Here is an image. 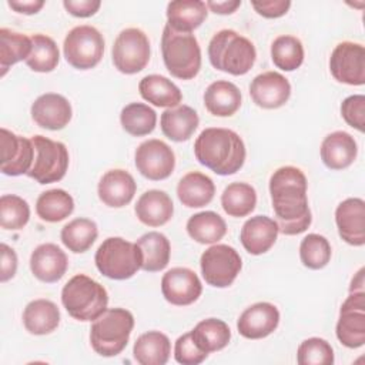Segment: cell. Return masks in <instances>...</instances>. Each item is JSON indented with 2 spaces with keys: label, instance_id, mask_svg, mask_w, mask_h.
Wrapping results in <instances>:
<instances>
[{
  "label": "cell",
  "instance_id": "1",
  "mask_svg": "<svg viewBox=\"0 0 365 365\" xmlns=\"http://www.w3.org/2000/svg\"><path fill=\"white\" fill-rule=\"evenodd\" d=\"M307 187L305 174L294 165L279 167L272 173L269 178V194L278 232L298 235L311 225L312 217L308 205Z\"/></svg>",
  "mask_w": 365,
  "mask_h": 365
},
{
  "label": "cell",
  "instance_id": "2",
  "mask_svg": "<svg viewBox=\"0 0 365 365\" xmlns=\"http://www.w3.org/2000/svg\"><path fill=\"white\" fill-rule=\"evenodd\" d=\"M194 154L200 164L218 175H231L245 161L242 138L230 128L210 127L200 133L194 143Z\"/></svg>",
  "mask_w": 365,
  "mask_h": 365
},
{
  "label": "cell",
  "instance_id": "3",
  "mask_svg": "<svg viewBox=\"0 0 365 365\" xmlns=\"http://www.w3.org/2000/svg\"><path fill=\"white\" fill-rule=\"evenodd\" d=\"M208 58L214 68L232 76H242L254 66L257 50L247 37L234 30L224 29L210 40Z\"/></svg>",
  "mask_w": 365,
  "mask_h": 365
},
{
  "label": "cell",
  "instance_id": "4",
  "mask_svg": "<svg viewBox=\"0 0 365 365\" xmlns=\"http://www.w3.org/2000/svg\"><path fill=\"white\" fill-rule=\"evenodd\" d=\"M61 302L70 317L87 322L97 319L107 309L108 294L100 282L77 274L63 287Z\"/></svg>",
  "mask_w": 365,
  "mask_h": 365
},
{
  "label": "cell",
  "instance_id": "5",
  "mask_svg": "<svg viewBox=\"0 0 365 365\" xmlns=\"http://www.w3.org/2000/svg\"><path fill=\"white\" fill-rule=\"evenodd\" d=\"M161 54L165 68L177 78L191 80L201 68V48L195 36L175 31L168 24L161 36Z\"/></svg>",
  "mask_w": 365,
  "mask_h": 365
},
{
  "label": "cell",
  "instance_id": "6",
  "mask_svg": "<svg viewBox=\"0 0 365 365\" xmlns=\"http://www.w3.org/2000/svg\"><path fill=\"white\" fill-rule=\"evenodd\" d=\"M134 328V317L124 308H108L93 321L90 342L101 356H115L127 346Z\"/></svg>",
  "mask_w": 365,
  "mask_h": 365
},
{
  "label": "cell",
  "instance_id": "7",
  "mask_svg": "<svg viewBox=\"0 0 365 365\" xmlns=\"http://www.w3.org/2000/svg\"><path fill=\"white\" fill-rule=\"evenodd\" d=\"M97 269L110 279H128L143 264V255L137 244L121 237H110L96 251Z\"/></svg>",
  "mask_w": 365,
  "mask_h": 365
},
{
  "label": "cell",
  "instance_id": "8",
  "mask_svg": "<svg viewBox=\"0 0 365 365\" xmlns=\"http://www.w3.org/2000/svg\"><path fill=\"white\" fill-rule=\"evenodd\" d=\"M31 141L34 145V160L27 175L38 184L60 181L68 168L67 147L44 135H34Z\"/></svg>",
  "mask_w": 365,
  "mask_h": 365
},
{
  "label": "cell",
  "instance_id": "9",
  "mask_svg": "<svg viewBox=\"0 0 365 365\" xmlns=\"http://www.w3.org/2000/svg\"><path fill=\"white\" fill-rule=\"evenodd\" d=\"M63 53L67 63L74 68H93L103 58L104 38L93 26H77L67 33L63 44Z\"/></svg>",
  "mask_w": 365,
  "mask_h": 365
},
{
  "label": "cell",
  "instance_id": "10",
  "mask_svg": "<svg viewBox=\"0 0 365 365\" xmlns=\"http://www.w3.org/2000/svg\"><path fill=\"white\" fill-rule=\"evenodd\" d=\"M200 267L202 278L208 285L227 288L235 281L242 262L235 248L227 244H215L202 252Z\"/></svg>",
  "mask_w": 365,
  "mask_h": 365
},
{
  "label": "cell",
  "instance_id": "11",
  "mask_svg": "<svg viewBox=\"0 0 365 365\" xmlns=\"http://www.w3.org/2000/svg\"><path fill=\"white\" fill-rule=\"evenodd\" d=\"M113 63L120 73L135 74L150 61V41L145 33L135 27L120 31L111 48Z\"/></svg>",
  "mask_w": 365,
  "mask_h": 365
},
{
  "label": "cell",
  "instance_id": "12",
  "mask_svg": "<svg viewBox=\"0 0 365 365\" xmlns=\"http://www.w3.org/2000/svg\"><path fill=\"white\" fill-rule=\"evenodd\" d=\"M336 338L346 348H359L365 344V291L349 292L339 309Z\"/></svg>",
  "mask_w": 365,
  "mask_h": 365
},
{
  "label": "cell",
  "instance_id": "13",
  "mask_svg": "<svg viewBox=\"0 0 365 365\" xmlns=\"http://www.w3.org/2000/svg\"><path fill=\"white\" fill-rule=\"evenodd\" d=\"M332 77L344 84L362 86L365 83V48L359 43L342 41L335 46L329 57Z\"/></svg>",
  "mask_w": 365,
  "mask_h": 365
},
{
  "label": "cell",
  "instance_id": "14",
  "mask_svg": "<svg viewBox=\"0 0 365 365\" xmlns=\"http://www.w3.org/2000/svg\"><path fill=\"white\" fill-rule=\"evenodd\" d=\"M135 167L143 177L151 181L165 180L175 167L174 151L161 140H147L135 150Z\"/></svg>",
  "mask_w": 365,
  "mask_h": 365
},
{
  "label": "cell",
  "instance_id": "15",
  "mask_svg": "<svg viewBox=\"0 0 365 365\" xmlns=\"http://www.w3.org/2000/svg\"><path fill=\"white\" fill-rule=\"evenodd\" d=\"M161 292L165 301L170 304L185 307L200 298L202 285L198 275L192 269L185 267H175L163 275Z\"/></svg>",
  "mask_w": 365,
  "mask_h": 365
},
{
  "label": "cell",
  "instance_id": "16",
  "mask_svg": "<svg viewBox=\"0 0 365 365\" xmlns=\"http://www.w3.org/2000/svg\"><path fill=\"white\" fill-rule=\"evenodd\" d=\"M1 141V173L6 175L27 174L34 160V145L31 138L17 135L7 128L0 130Z\"/></svg>",
  "mask_w": 365,
  "mask_h": 365
},
{
  "label": "cell",
  "instance_id": "17",
  "mask_svg": "<svg viewBox=\"0 0 365 365\" xmlns=\"http://www.w3.org/2000/svg\"><path fill=\"white\" fill-rule=\"evenodd\" d=\"M250 96L261 108H279L291 96V84L281 73L265 71L254 77L251 81Z\"/></svg>",
  "mask_w": 365,
  "mask_h": 365
},
{
  "label": "cell",
  "instance_id": "18",
  "mask_svg": "<svg viewBox=\"0 0 365 365\" xmlns=\"http://www.w3.org/2000/svg\"><path fill=\"white\" fill-rule=\"evenodd\" d=\"M279 324V311L271 302H257L248 307L237 321L240 335L248 339H261L272 334Z\"/></svg>",
  "mask_w": 365,
  "mask_h": 365
},
{
  "label": "cell",
  "instance_id": "19",
  "mask_svg": "<svg viewBox=\"0 0 365 365\" xmlns=\"http://www.w3.org/2000/svg\"><path fill=\"white\" fill-rule=\"evenodd\" d=\"M73 115L68 100L57 93H46L34 100L31 104V118L37 125L46 130L64 128Z\"/></svg>",
  "mask_w": 365,
  "mask_h": 365
},
{
  "label": "cell",
  "instance_id": "20",
  "mask_svg": "<svg viewBox=\"0 0 365 365\" xmlns=\"http://www.w3.org/2000/svg\"><path fill=\"white\" fill-rule=\"evenodd\" d=\"M335 222L339 237L349 245L365 244V201L346 198L335 210Z\"/></svg>",
  "mask_w": 365,
  "mask_h": 365
},
{
  "label": "cell",
  "instance_id": "21",
  "mask_svg": "<svg viewBox=\"0 0 365 365\" xmlns=\"http://www.w3.org/2000/svg\"><path fill=\"white\" fill-rule=\"evenodd\" d=\"M67 267L68 259L66 252L51 242L36 247L30 255V269L33 275L47 284L61 279Z\"/></svg>",
  "mask_w": 365,
  "mask_h": 365
},
{
  "label": "cell",
  "instance_id": "22",
  "mask_svg": "<svg viewBox=\"0 0 365 365\" xmlns=\"http://www.w3.org/2000/svg\"><path fill=\"white\" fill-rule=\"evenodd\" d=\"M137 190L133 175L125 170H110L98 181V198L108 207L121 208L131 202Z\"/></svg>",
  "mask_w": 365,
  "mask_h": 365
},
{
  "label": "cell",
  "instance_id": "23",
  "mask_svg": "<svg viewBox=\"0 0 365 365\" xmlns=\"http://www.w3.org/2000/svg\"><path fill=\"white\" fill-rule=\"evenodd\" d=\"M278 225L267 215H255L247 220L241 228L240 240L247 252L261 255L277 241Z\"/></svg>",
  "mask_w": 365,
  "mask_h": 365
},
{
  "label": "cell",
  "instance_id": "24",
  "mask_svg": "<svg viewBox=\"0 0 365 365\" xmlns=\"http://www.w3.org/2000/svg\"><path fill=\"white\" fill-rule=\"evenodd\" d=\"M356 154V141L346 131H334L321 144V160L329 170L348 168L355 161Z\"/></svg>",
  "mask_w": 365,
  "mask_h": 365
},
{
  "label": "cell",
  "instance_id": "25",
  "mask_svg": "<svg viewBox=\"0 0 365 365\" xmlns=\"http://www.w3.org/2000/svg\"><path fill=\"white\" fill-rule=\"evenodd\" d=\"M137 218L148 227H161L167 224L174 212V204L170 195L161 190H148L140 195L135 204Z\"/></svg>",
  "mask_w": 365,
  "mask_h": 365
},
{
  "label": "cell",
  "instance_id": "26",
  "mask_svg": "<svg viewBox=\"0 0 365 365\" xmlns=\"http://www.w3.org/2000/svg\"><path fill=\"white\" fill-rule=\"evenodd\" d=\"M204 106L215 117H231L241 106V91L231 81H214L204 93Z\"/></svg>",
  "mask_w": 365,
  "mask_h": 365
},
{
  "label": "cell",
  "instance_id": "27",
  "mask_svg": "<svg viewBox=\"0 0 365 365\" xmlns=\"http://www.w3.org/2000/svg\"><path fill=\"white\" fill-rule=\"evenodd\" d=\"M207 4L201 0H175L167 4L168 26L181 33H191L207 19Z\"/></svg>",
  "mask_w": 365,
  "mask_h": 365
},
{
  "label": "cell",
  "instance_id": "28",
  "mask_svg": "<svg viewBox=\"0 0 365 365\" xmlns=\"http://www.w3.org/2000/svg\"><path fill=\"white\" fill-rule=\"evenodd\" d=\"M200 123L198 114L190 106H177L167 108L160 118V125L164 135L175 143L187 141Z\"/></svg>",
  "mask_w": 365,
  "mask_h": 365
},
{
  "label": "cell",
  "instance_id": "29",
  "mask_svg": "<svg viewBox=\"0 0 365 365\" xmlns=\"http://www.w3.org/2000/svg\"><path fill=\"white\" fill-rule=\"evenodd\" d=\"M215 194V185L212 180L200 173L191 171L185 174L177 185V195L182 205L188 208H201L210 204Z\"/></svg>",
  "mask_w": 365,
  "mask_h": 365
},
{
  "label": "cell",
  "instance_id": "30",
  "mask_svg": "<svg viewBox=\"0 0 365 365\" xmlns=\"http://www.w3.org/2000/svg\"><path fill=\"white\" fill-rule=\"evenodd\" d=\"M23 324L33 335L50 334L60 324V309L50 299H34L23 311Z\"/></svg>",
  "mask_w": 365,
  "mask_h": 365
},
{
  "label": "cell",
  "instance_id": "31",
  "mask_svg": "<svg viewBox=\"0 0 365 365\" xmlns=\"http://www.w3.org/2000/svg\"><path fill=\"white\" fill-rule=\"evenodd\" d=\"M171 342L160 331L141 334L133 346V356L140 365H164L170 359Z\"/></svg>",
  "mask_w": 365,
  "mask_h": 365
},
{
  "label": "cell",
  "instance_id": "32",
  "mask_svg": "<svg viewBox=\"0 0 365 365\" xmlns=\"http://www.w3.org/2000/svg\"><path fill=\"white\" fill-rule=\"evenodd\" d=\"M141 97L155 107L173 108L180 106L182 94L180 88L167 77L160 74H148L138 83Z\"/></svg>",
  "mask_w": 365,
  "mask_h": 365
},
{
  "label": "cell",
  "instance_id": "33",
  "mask_svg": "<svg viewBox=\"0 0 365 365\" xmlns=\"http://www.w3.org/2000/svg\"><path fill=\"white\" fill-rule=\"evenodd\" d=\"M135 244L143 255L141 269L147 272H157L168 265L171 245L164 234L150 231L141 235Z\"/></svg>",
  "mask_w": 365,
  "mask_h": 365
},
{
  "label": "cell",
  "instance_id": "34",
  "mask_svg": "<svg viewBox=\"0 0 365 365\" xmlns=\"http://www.w3.org/2000/svg\"><path fill=\"white\" fill-rule=\"evenodd\" d=\"M190 332L197 346L205 354L224 349L231 339L230 327L218 318L202 319Z\"/></svg>",
  "mask_w": 365,
  "mask_h": 365
},
{
  "label": "cell",
  "instance_id": "35",
  "mask_svg": "<svg viewBox=\"0 0 365 365\" xmlns=\"http://www.w3.org/2000/svg\"><path fill=\"white\" fill-rule=\"evenodd\" d=\"M188 235L200 244H214L227 234V224L214 211H202L191 215L187 221Z\"/></svg>",
  "mask_w": 365,
  "mask_h": 365
},
{
  "label": "cell",
  "instance_id": "36",
  "mask_svg": "<svg viewBox=\"0 0 365 365\" xmlns=\"http://www.w3.org/2000/svg\"><path fill=\"white\" fill-rule=\"evenodd\" d=\"M73 197L61 188H53L41 192L36 202L37 215L47 222L63 221L73 212Z\"/></svg>",
  "mask_w": 365,
  "mask_h": 365
},
{
  "label": "cell",
  "instance_id": "37",
  "mask_svg": "<svg viewBox=\"0 0 365 365\" xmlns=\"http://www.w3.org/2000/svg\"><path fill=\"white\" fill-rule=\"evenodd\" d=\"M222 210L235 218L251 214L257 205V192L247 182H231L221 194Z\"/></svg>",
  "mask_w": 365,
  "mask_h": 365
},
{
  "label": "cell",
  "instance_id": "38",
  "mask_svg": "<svg viewBox=\"0 0 365 365\" xmlns=\"http://www.w3.org/2000/svg\"><path fill=\"white\" fill-rule=\"evenodd\" d=\"M31 53V37L26 34L11 31L9 29H0V76L3 77L10 66L27 60Z\"/></svg>",
  "mask_w": 365,
  "mask_h": 365
},
{
  "label": "cell",
  "instance_id": "39",
  "mask_svg": "<svg viewBox=\"0 0 365 365\" xmlns=\"http://www.w3.org/2000/svg\"><path fill=\"white\" fill-rule=\"evenodd\" d=\"M97 224L88 218L71 220L61 228V242L68 251L81 254L86 252L97 240Z\"/></svg>",
  "mask_w": 365,
  "mask_h": 365
},
{
  "label": "cell",
  "instance_id": "40",
  "mask_svg": "<svg viewBox=\"0 0 365 365\" xmlns=\"http://www.w3.org/2000/svg\"><path fill=\"white\" fill-rule=\"evenodd\" d=\"M120 121L128 134L134 137H143L154 131L157 114L150 106L144 103H130L121 110Z\"/></svg>",
  "mask_w": 365,
  "mask_h": 365
},
{
  "label": "cell",
  "instance_id": "41",
  "mask_svg": "<svg viewBox=\"0 0 365 365\" xmlns=\"http://www.w3.org/2000/svg\"><path fill=\"white\" fill-rule=\"evenodd\" d=\"M60 60V51L56 41L46 34L31 36V53L26 64L37 73L53 71Z\"/></svg>",
  "mask_w": 365,
  "mask_h": 365
},
{
  "label": "cell",
  "instance_id": "42",
  "mask_svg": "<svg viewBox=\"0 0 365 365\" xmlns=\"http://www.w3.org/2000/svg\"><path fill=\"white\" fill-rule=\"evenodd\" d=\"M272 63L284 70L294 71L304 61V47L299 38L294 36H278L271 44Z\"/></svg>",
  "mask_w": 365,
  "mask_h": 365
},
{
  "label": "cell",
  "instance_id": "43",
  "mask_svg": "<svg viewBox=\"0 0 365 365\" xmlns=\"http://www.w3.org/2000/svg\"><path fill=\"white\" fill-rule=\"evenodd\" d=\"M331 245L324 235L308 234L299 245L301 262L309 269H321L331 259Z\"/></svg>",
  "mask_w": 365,
  "mask_h": 365
},
{
  "label": "cell",
  "instance_id": "44",
  "mask_svg": "<svg viewBox=\"0 0 365 365\" xmlns=\"http://www.w3.org/2000/svg\"><path fill=\"white\" fill-rule=\"evenodd\" d=\"M30 218V207L26 200L14 194L0 198V225L3 230H21Z\"/></svg>",
  "mask_w": 365,
  "mask_h": 365
},
{
  "label": "cell",
  "instance_id": "45",
  "mask_svg": "<svg viewBox=\"0 0 365 365\" xmlns=\"http://www.w3.org/2000/svg\"><path fill=\"white\" fill-rule=\"evenodd\" d=\"M297 362L299 365H332L334 349L331 344L322 338H308L298 346Z\"/></svg>",
  "mask_w": 365,
  "mask_h": 365
},
{
  "label": "cell",
  "instance_id": "46",
  "mask_svg": "<svg viewBox=\"0 0 365 365\" xmlns=\"http://www.w3.org/2000/svg\"><path fill=\"white\" fill-rule=\"evenodd\" d=\"M208 354L201 351L194 342L191 332H187L177 338L174 345V358L178 364L182 365H198L201 364Z\"/></svg>",
  "mask_w": 365,
  "mask_h": 365
},
{
  "label": "cell",
  "instance_id": "47",
  "mask_svg": "<svg viewBox=\"0 0 365 365\" xmlns=\"http://www.w3.org/2000/svg\"><path fill=\"white\" fill-rule=\"evenodd\" d=\"M341 114L348 125L362 133L365 130V96L354 94L346 97L341 104Z\"/></svg>",
  "mask_w": 365,
  "mask_h": 365
},
{
  "label": "cell",
  "instance_id": "48",
  "mask_svg": "<svg viewBox=\"0 0 365 365\" xmlns=\"http://www.w3.org/2000/svg\"><path fill=\"white\" fill-rule=\"evenodd\" d=\"M251 6L254 10L267 19H277L284 16L288 9L291 7L289 0H261V1H252Z\"/></svg>",
  "mask_w": 365,
  "mask_h": 365
},
{
  "label": "cell",
  "instance_id": "49",
  "mask_svg": "<svg viewBox=\"0 0 365 365\" xmlns=\"http://www.w3.org/2000/svg\"><path fill=\"white\" fill-rule=\"evenodd\" d=\"M64 9L76 17H90L100 9V0H64Z\"/></svg>",
  "mask_w": 365,
  "mask_h": 365
},
{
  "label": "cell",
  "instance_id": "50",
  "mask_svg": "<svg viewBox=\"0 0 365 365\" xmlns=\"http://www.w3.org/2000/svg\"><path fill=\"white\" fill-rule=\"evenodd\" d=\"M1 252V262H0V281L6 282L10 278L14 277L17 271V255L13 248H10L7 244L0 245Z\"/></svg>",
  "mask_w": 365,
  "mask_h": 365
},
{
  "label": "cell",
  "instance_id": "51",
  "mask_svg": "<svg viewBox=\"0 0 365 365\" xmlns=\"http://www.w3.org/2000/svg\"><path fill=\"white\" fill-rule=\"evenodd\" d=\"M7 4L17 13L36 14L44 6L43 0H9Z\"/></svg>",
  "mask_w": 365,
  "mask_h": 365
},
{
  "label": "cell",
  "instance_id": "52",
  "mask_svg": "<svg viewBox=\"0 0 365 365\" xmlns=\"http://www.w3.org/2000/svg\"><path fill=\"white\" fill-rule=\"evenodd\" d=\"M207 9L214 11L215 14H231L240 6L241 0H225V1H207Z\"/></svg>",
  "mask_w": 365,
  "mask_h": 365
},
{
  "label": "cell",
  "instance_id": "53",
  "mask_svg": "<svg viewBox=\"0 0 365 365\" xmlns=\"http://www.w3.org/2000/svg\"><path fill=\"white\" fill-rule=\"evenodd\" d=\"M365 281H364V268H361L355 277L351 281V287H349V292H359V291H365L364 289Z\"/></svg>",
  "mask_w": 365,
  "mask_h": 365
}]
</instances>
